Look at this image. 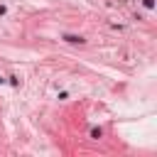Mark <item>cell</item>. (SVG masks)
I'll list each match as a JSON object with an SVG mask.
<instances>
[{"label": "cell", "mask_w": 157, "mask_h": 157, "mask_svg": "<svg viewBox=\"0 0 157 157\" xmlns=\"http://www.w3.org/2000/svg\"><path fill=\"white\" fill-rule=\"evenodd\" d=\"M145 2V7H155V0H142Z\"/></svg>", "instance_id": "obj_3"}, {"label": "cell", "mask_w": 157, "mask_h": 157, "mask_svg": "<svg viewBox=\"0 0 157 157\" xmlns=\"http://www.w3.org/2000/svg\"><path fill=\"white\" fill-rule=\"evenodd\" d=\"M64 39H66V42H71V44H83V42H86L83 37H76V34H66Z\"/></svg>", "instance_id": "obj_1"}, {"label": "cell", "mask_w": 157, "mask_h": 157, "mask_svg": "<svg viewBox=\"0 0 157 157\" xmlns=\"http://www.w3.org/2000/svg\"><path fill=\"white\" fill-rule=\"evenodd\" d=\"M101 135H103V132H101V128H96V130H91V137H96V140H98Z\"/></svg>", "instance_id": "obj_2"}]
</instances>
